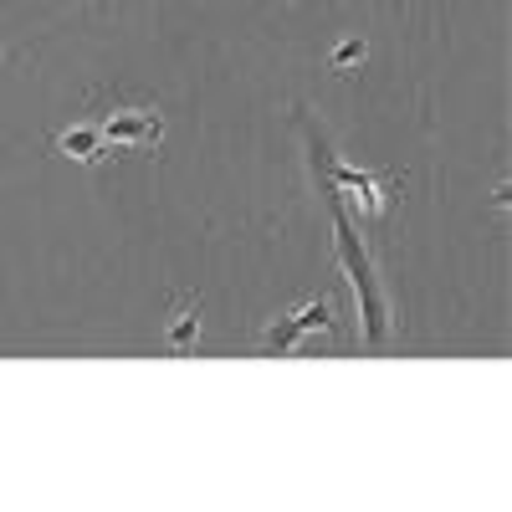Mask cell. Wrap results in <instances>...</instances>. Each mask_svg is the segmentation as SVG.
<instances>
[{"label": "cell", "mask_w": 512, "mask_h": 512, "mask_svg": "<svg viewBox=\"0 0 512 512\" xmlns=\"http://www.w3.org/2000/svg\"><path fill=\"white\" fill-rule=\"evenodd\" d=\"M57 149L72 154V159H82V164H98V159L108 154V144H103L98 128H67V134H57Z\"/></svg>", "instance_id": "5b68a950"}, {"label": "cell", "mask_w": 512, "mask_h": 512, "mask_svg": "<svg viewBox=\"0 0 512 512\" xmlns=\"http://www.w3.org/2000/svg\"><path fill=\"white\" fill-rule=\"evenodd\" d=\"M200 338V308L190 303V297H175V308H169V323H164V344L169 354H190Z\"/></svg>", "instance_id": "277c9868"}, {"label": "cell", "mask_w": 512, "mask_h": 512, "mask_svg": "<svg viewBox=\"0 0 512 512\" xmlns=\"http://www.w3.org/2000/svg\"><path fill=\"white\" fill-rule=\"evenodd\" d=\"M323 169H328V180H333V195H349L359 205L364 221H384V210H390L395 195H400V175L395 180H374V175H364V169L333 159V154H323Z\"/></svg>", "instance_id": "7a4b0ae2"}, {"label": "cell", "mask_w": 512, "mask_h": 512, "mask_svg": "<svg viewBox=\"0 0 512 512\" xmlns=\"http://www.w3.org/2000/svg\"><path fill=\"white\" fill-rule=\"evenodd\" d=\"M287 318H292V328L303 333V338H308V333H318V328H323V333H338V318H333V297H313V303H303V308H297V313H287Z\"/></svg>", "instance_id": "8992f818"}, {"label": "cell", "mask_w": 512, "mask_h": 512, "mask_svg": "<svg viewBox=\"0 0 512 512\" xmlns=\"http://www.w3.org/2000/svg\"><path fill=\"white\" fill-rule=\"evenodd\" d=\"M364 57H369V47H364V41H344V47L333 52V67H338V72H349V67H359Z\"/></svg>", "instance_id": "ba28073f"}, {"label": "cell", "mask_w": 512, "mask_h": 512, "mask_svg": "<svg viewBox=\"0 0 512 512\" xmlns=\"http://www.w3.org/2000/svg\"><path fill=\"white\" fill-rule=\"evenodd\" d=\"M328 205H333V236H338V267H344V277L354 282V292H359V323H364V344L369 349H379L384 338H390V297H384V287H379V277H374V256H369V246L359 241V231H354V221H349V210H344V195H328Z\"/></svg>", "instance_id": "6da1fadb"}, {"label": "cell", "mask_w": 512, "mask_h": 512, "mask_svg": "<svg viewBox=\"0 0 512 512\" xmlns=\"http://www.w3.org/2000/svg\"><path fill=\"white\" fill-rule=\"evenodd\" d=\"M103 144H123V149H154L159 139H164V118L159 113H149V108H128V113H113L103 128Z\"/></svg>", "instance_id": "3957f363"}, {"label": "cell", "mask_w": 512, "mask_h": 512, "mask_svg": "<svg viewBox=\"0 0 512 512\" xmlns=\"http://www.w3.org/2000/svg\"><path fill=\"white\" fill-rule=\"evenodd\" d=\"M297 344H303V333L292 328V318H277L262 338H256V349H262V354H292Z\"/></svg>", "instance_id": "52a82bcc"}]
</instances>
